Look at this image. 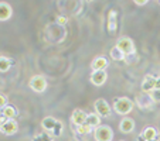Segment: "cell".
<instances>
[{
	"label": "cell",
	"instance_id": "cell-16",
	"mask_svg": "<svg viewBox=\"0 0 160 141\" xmlns=\"http://www.w3.org/2000/svg\"><path fill=\"white\" fill-rule=\"evenodd\" d=\"M16 114H17V110H16L14 106L7 105L6 107H3V116L6 117L7 120H10V119H14Z\"/></svg>",
	"mask_w": 160,
	"mask_h": 141
},
{
	"label": "cell",
	"instance_id": "cell-20",
	"mask_svg": "<svg viewBox=\"0 0 160 141\" xmlns=\"http://www.w3.org/2000/svg\"><path fill=\"white\" fill-rule=\"evenodd\" d=\"M92 127H89L88 124H81V126H77V131L81 133V134H89L92 133Z\"/></svg>",
	"mask_w": 160,
	"mask_h": 141
},
{
	"label": "cell",
	"instance_id": "cell-7",
	"mask_svg": "<svg viewBox=\"0 0 160 141\" xmlns=\"http://www.w3.org/2000/svg\"><path fill=\"white\" fill-rule=\"evenodd\" d=\"M87 116L88 114L85 113L84 110H81V109H75V110L72 111V114H71V120H72V123L75 124V126H81V124H85V121H87Z\"/></svg>",
	"mask_w": 160,
	"mask_h": 141
},
{
	"label": "cell",
	"instance_id": "cell-22",
	"mask_svg": "<svg viewBox=\"0 0 160 141\" xmlns=\"http://www.w3.org/2000/svg\"><path fill=\"white\" fill-rule=\"evenodd\" d=\"M152 99L156 100V102H160V89L152 90Z\"/></svg>",
	"mask_w": 160,
	"mask_h": 141
},
{
	"label": "cell",
	"instance_id": "cell-18",
	"mask_svg": "<svg viewBox=\"0 0 160 141\" xmlns=\"http://www.w3.org/2000/svg\"><path fill=\"white\" fill-rule=\"evenodd\" d=\"M10 66H12V61H10L9 58L0 57V72H6V71H9Z\"/></svg>",
	"mask_w": 160,
	"mask_h": 141
},
{
	"label": "cell",
	"instance_id": "cell-23",
	"mask_svg": "<svg viewBox=\"0 0 160 141\" xmlns=\"http://www.w3.org/2000/svg\"><path fill=\"white\" fill-rule=\"evenodd\" d=\"M7 106V97L4 96V95H2L0 93V109H3Z\"/></svg>",
	"mask_w": 160,
	"mask_h": 141
},
{
	"label": "cell",
	"instance_id": "cell-19",
	"mask_svg": "<svg viewBox=\"0 0 160 141\" xmlns=\"http://www.w3.org/2000/svg\"><path fill=\"white\" fill-rule=\"evenodd\" d=\"M111 58H112V59H115V61H123L125 59V55L122 54V52L119 51L116 47H113V48L111 49Z\"/></svg>",
	"mask_w": 160,
	"mask_h": 141
},
{
	"label": "cell",
	"instance_id": "cell-4",
	"mask_svg": "<svg viewBox=\"0 0 160 141\" xmlns=\"http://www.w3.org/2000/svg\"><path fill=\"white\" fill-rule=\"evenodd\" d=\"M95 110H97V114L99 117H109L111 116V106L108 105V102L103 99H98L95 102Z\"/></svg>",
	"mask_w": 160,
	"mask_h": 141
},
{
	"label": "cell",
	"instance_id": "cell-8",
	"mask_svg": "<svg viewBox=\"0 0 160 141\" xmlns=\"http://www.w3.org/2000/svg\"><path fill=\"white\" fill-rule=\"evenodd\" d=\"M106 72L105 71H94L92 75H91V82L95 85V86H101L106 82Z\"/></svg>",
	"mask_w": 160,
	"mask_h": 141
},
{
	"label": "cell",
	"instance_id": "cell-6",
	"mask_svg": "<svg viewBox=\"0 0 160 141\" xmlns=\"http://www.w3.org/2000/svg\"><path fill=\"white\" fill-rule=\"evenodd\" d=\"M18 130V126H17V121L14 119H10V120H6L2 126H0V131L4 133L7 135H12V134H16Z\"/></svg>",
	"mask_w": 160,
	"mask_h": 141
},
{
	"label": "cell",
	"instance_id": "cell-26",
	"mask_svg": "<svg viewBox=\"0 0 160 141\" xmlns=\"http://www.w3.org/2000/svg\"><path fill=\"white\" fill-rule=\"evenodd\" d=\"M135 3L138 4V6H143V4H146V3H148V2H146V0H136Z\"/></svg>",
	"mask_w": 160,
	"mask_h": 141
},
{
	"label": "cell",
	"instance_id": "cell-9",
	"mask_svg": "<svg viewBox=\"0 0 160 141\" xmlns=\"http://www.w3.org/2000/svg\"><path fill=\"white\" fill-rule=\"evenodd\" d=\"M156 81H157V78L148 75L142 82V90L143 92H152V90H154L156 89Z\"/></svg>",
	"mask_w": 160,
	"mask_h": 141
},
{
	"label": "cell",
	"instance_id": "cell-21",
	"mask_svg": "<svg viewBox=\"0 0 160 141\" xmlns=\"http://www.w3.org/2000/svg\"><path fill=\"white\" fill-rule=\"evenodd\" d=\"M31 141H51V140H50V135L47 134V133H42V134L36 135Z\"/></svg>",
	"mask_w": 160,
	"mask_h": 141
},
{
	"label": "cell",
	"instance_id": "cell-5",
	"mask_svg": "<svg viewBox=\"0 0 160 141\" xmlns=\"http://www.w3.org/2000/svg\"><path fill=\"white\" fill-rule=\"evenodd\" d=\"M30 87L34 90V92H44L45 90V87H47V81H45L42 76H40V75H36V76H33V78L30 79Z\"/></svg>",
	"mask_w": 160,
	"mask_h": 141
},
{
	"label": "cell",
	"instance_id": "cell-2",
	"mask_svg": "<svg viewBox=\"0 0 160 141\" xmlns=\"http://www.w3.org/2000/svg\"><path fill=\"white\" fill-rule=\"evenodd\" d=\"M116 48L125 55V58L128 55H132L135 52V45H133V41L130 38H126V37H122V38L118 40L116 42Z\"/></svg>",
	"mask_w": 160,
	"mask_h": 141
},
{
	"label": "cell",
	"instance_id": "cell-27",
	"mask_svg": "<svg viewBox=\"0 0 160 141\" xmlns=\"http://www.w3.org/2000/svg\"><path fill=\"white\" fill-rule=\"evenodd\" d=\"M156 89H160V78H157L156 81Z\"/></svg>",
	"mask_w": 160,
	"mask_h": 141
},
{
	"label": "cell",
	"instance_id": "cell-15",
	"mask_svg": "<svg viewBox=\"0 0 160 141\" xmlns=\"http://www.w3.org/2000/svg\"><path fill=\"white\" fill-rule=\"evenodd\" d=\"M142 137L145 138V141H150V140H156L157 138V131L153 127H146L142 133Z\"/></svg>",
	"mask_w": 160,
	"mask_h": 141
},
{
	"label": "cell",
	"instance_id": "cell-25",
	"mask_svg": "<svg viewBox=\"0 0 160 141\" xmlns=\"http://www.w3.org/2000/svg\"><path fill=\"white\" fill-rule=\"evenodd\" d=\"M57 23H60V24H65V23H67V17H58L57 18Z\"/></svg>",
	"mask_w": 160,
	"mask_h": 141
},
{
	"label": "cell",
	"instance_id": "cell-3",
	"mask_svg": "<svg viewBox=\"0 0 160 141\" xmlns=\"http://www.w3.org/2000/svg\"><path fill=\"white\" fill-rule=\"evenodd\" d=\"M94 137L97 141H111L113 133L109 126H99L94 130Z\"/></svg>",
	"mask_w": 160,
	"mask_h": 141
},
{
	"label": "cell",
	"instance_id": "cell-17",
	"mask_svg": "<svg viewBox=\"0 0 160 141\" xmlns=\"http://www.w3.org/2000/svg\"><path fill=\"white\" fill-rule=\"evenodd\" d=\"M108 30H109V33H113V31L116 30V12H113V10L109 13Z\"/></svg>",
	"mask_w": 160,
	"mask_h": 141
},
{
	"label": "cell",
	"instance_id": "cell-14",
	"mask_svg": "<svg viewBox=\"0 0 160 141\" xmlns=\"http://www.w3.org/2000/svg\"><path fill=\"white\" fill-rule=\"evenodd\" d=\"M99 123H101V119H99V116H98V114L91 113V114H88V116H87V121H85V124H88L89 127L97 129V127L101 126Z\"/></svg>",
	"mask_w": 160,
	"mask_h": 141
},
{
	"label": "cell",
	"instance_id": "cell-28",
	"mask_svg": "<svg viewBox=\"0 0 160 141\" xmlns=\"http://www.w3.org/2000/svg\"><path fill=\"white\" fill-rule=\"evenodd\" d=\"M150 141H159V140H157V138H156V140H150Z\"/></svg>",
	"mask_w": 160,
	"mask_h": 141
},
{
	"label": "cell",
	"instance_id": "cell-13",
	"mask_svg": "<svg viewBox=\"0 0 160 141\" xmlns=\"http://www.w3.org/2000/svg\"><path fill=\"white\" fill-rule=\"evenodd\" d=\"M91 66H92L94 71H105V68L108 66V61H106V58H103V57H98L92 61V65Z\"/></svg>",
	"mask_w": 160,
	"mask_h": 141
},
{
	"label": "cell",
	"instance_id": "cell-11",
	"mask_svg": "<svg viewBox=\"0 0 160 141\" xmlns=\"http://www.w3.org/2000/svg\"><path fill=\"white\" fill-rule=\"evenodd\" d=\"M13 12H12V7L9 6L7 3L4 2H0V21H6L12 17Z\"/></svg>",
	"mask_w": 160,
	"mask_h": 141
},
{
	"label": "cell",
	"instance_id": "cell-12",
	"mask_svg": "<svg viewBox=\"0 0 160 141\" xmlns=\"http://www.w3.org/2000/svg\"><path fill=\"white\" fill-rule=\"evenodd\" d=\"M58 123H60V121L58 120H55L54 117H45L44 120H42V129L44 130H47V131H54V129L55 127L58 126Z\"/></svg>",
	"mask_w": 160,
	"mask_h": 141
},
{
	"label": "cell",
	"instance_id": "cell-10",
	"mask_svg": "<svg viewBox=\"0 0 160 141\" xmlns=\"http://www.w3.org/2000/svg\"><path fill=\"white\" fill-rule=\"evenodd\" d=\"M119 129H121L122 133H130L135 129V121L130 117H125L121 120V124H119Z\"/></svg>",
	"mask_w": 160,
	"mask_h": 141
},
{
	"label": "cell",
	"instance_id": "cell-1",
	"mask_svg": "<svg viewBox=\"0 0 160 141\" xmlns=\"http://www.w3.org/2000/svg\"><path fill=\"white\" fill-rule=\"evenodd\" d=\"M132 107H133V103L130 102L128 97H119L115 103H113V109L118 114H123L126 116L128 113L132 111Z\"/></svg>",
	"mask_w": 160,
	"mask_h": 141
},
{
	"label": "cell",
	"instance_id": "cell-24",
	"mask_svg": "<svg viewBox=\"0 0 160 141\" xmlns=\"http://www.w3.org/2000/svg\"><path fill=\"white\" fill-rule=\"evenodd\" d=\"M6 120H7V119L3 116V109H0V126H2V124H3Z\"/></svg>",
	"mask_w": 160,
	"mask_h": 141
}]
</instances>
